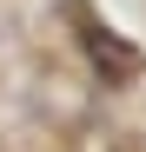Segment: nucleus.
<instances>
[{
    "instance_id": "obj_1",
    "label": "nucleus",
    "mask_w": 146,
    "mask_h": 152,
    "mask_svg": "<svg viewBox=\"0 0 146 152\" xmlns=\"http://www.w3.org/2000/svg\"><path fill=\"white\" fill-rule=\"evenodd\" d=\"M86 53H93V66H100L106 80H139V73H146V60H139V46H126V40H106V33H86Z\"/></svg>"
}]
</instances>
